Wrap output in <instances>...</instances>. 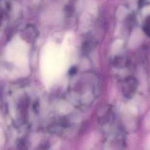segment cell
<instances>
[{
	"label": "cell",
	"instance_id": "obj_1",
	"mask_svg": "<svg viewBox=\"0 0 150 150\" xmlns=\"http://www.w3.org/2000/svg\"><path fill=\"white\" fill-rule=\"evenodd\" d=\"M136 87L137 81L134 78L132 77L126 78L124 80L122 87V92L124 95L126 97H130L135 92Z\"/></svg>",
	"mask_w": 150,
	"mask_h": 150
},
{
	"label": "cell",
	"instance_id": "obj_2",
	"mask_svg": "<svg viewBox=\"0 0 150 150\" xmlns=\"http://www.w3.org/2000/svg\"><path fill=\"white\" fill-rule=\"evenodd\" d=\"M114 64L116 67H121L124 65V59L121 57H117L114 60Z\"/></svg>",
	"mask_w": 150,
	"mask_h": 150
},
{
	"label": "cell",
	"instance_id": "obj_3",
	"mask_svg": "<svg viewBox=\"0 0 150 150\" xmlns=\"http://www.w3.org/2000/svg\"><path fill=\"white\" fill-rule=\"evenodd\" d=\"M48 148H49V146L47 144L45 143L39 145L35 150H47Z\"/></svg>",
	"mask_w": 150,
	"mask_h": 150
},
{
	"label": "cell",
	"instance_id": "obj_4",
	"mask_svg": "<svg viewBox=\"0 0 150 150\" xmlns=\"http://www.w3.org/2000/svg\"><path fill=\"white\" fill-rule=\"evenodd\" d=\"M76 68L74 67H72V68L70 70V73L71 74H74V73H76Z\"/></svg>",
	"mask_w": 150,
	"mask_h": 150
}]
</instances>
